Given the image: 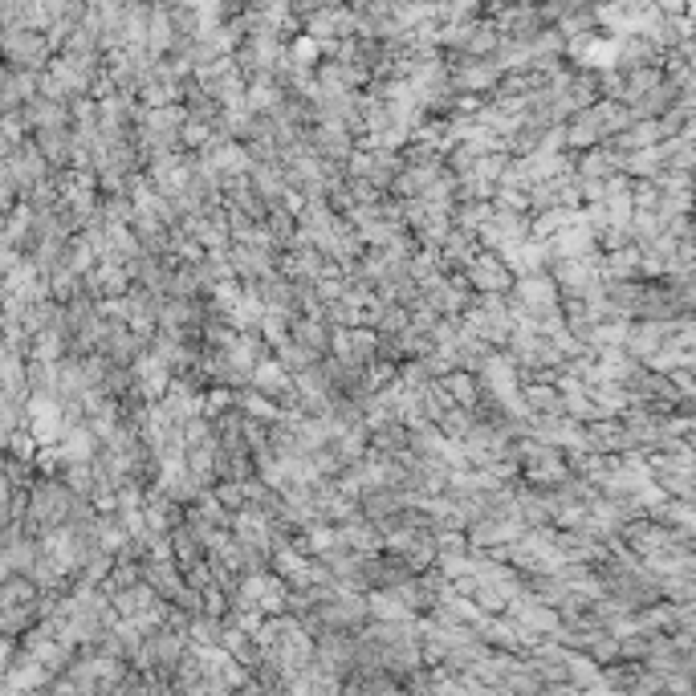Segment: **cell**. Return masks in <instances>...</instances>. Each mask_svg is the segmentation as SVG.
<instances>
[{"instance_id": "obj_7", "label": "cell", "mask_w": 696, "mask_h": 696, "mask_svg": "<svg viewBox=\"0 0 696 696\" xmlns=\"http://www.w3.org/2000/svg\"><path fill=\"white\" fill-rule=\"evenodd\" d=\"M229 404H232L229 391H212V395H208V412H224Z\"/></svg>"}, {"instance_id": "obj_4", "label": "cell", "mask_w": 696, "mask_h": 696, "mask_svg": "<svg viewBox=\"0 0 696 696\" xmlns=\"http://www.w3.org/2000/svg\"><path fill=\"white\" fill-rule=\"evenodd\" d=\"M444 387H448L452 395H460V404H465V407H473V404H476L473 383H468V375H460V371H456V375H448V379H444Z\"/></svg>"}, {"instance_id": "obj_3", "label": "cell", "mask_w": 696, "mask_h": 696, "mask_svg": "<svg viewBox=\"0 0 696 696\" xmlns=\"http://www.w3.org/2000/svg\"><path fill=\"white\" fill-rule=\"evenodd\" d=\"M371 611H375L379 619H404L407 607L395 603V595H375V599H371Z\"/></svg>"}, {"instance_id": "obj_2", "label": "cell", "mask_w": 696, "mask_h": 696, "mask_svg": "<svg viewBox=\"0 0 696 696\" xmlns=\"http://www.w3.org/2000/svg\"><path fill=\"white\" fill-rule=\"evenodd\" d=\"M257 375H253V383L261 391H281V387H290V375H285V367L281 363H257Z\"/></svg>"}, {"instance_id": "obj_5", "label": "cell", "mask_w": 696, "mask_h": 696, "mask_svg": "<svg viewBox=\"0 0 696 696\" xmlns=\"http://www.w3.org/2000/svg\"><path fill=\"white\" fill-rule=\"evenodd\" d=\"M245 412H249V415H265V420H273L277 407L269 404V399H261V395H245Z\"/></svg>"}, {"instance_id": "obj_1", "label": "cell", "mask_w": 696, "mask_h": 696, "mask_svg": "<svg viewBox=\"0 0 696 696\" xmlns=\"http://www.w3.org/2000/svg\"><path fill=\"white\" fill-rule=\"evenodd\" d=\"M468 281H473L476 290H493V293H501V290H509V265L501 261V253H493V257H476L473 265H468Z\"/></svg>"}, {"instance_id": "obj_6", "label": "cell", "mask_w": 696, "mask_h": 696, "mask_svg": "<svg viewBox=\"0 0 696 696\" xmlns=\"http://www.w3.org/2000/svg\"><path fill=\"white\" fill-rule=\"evenodd\" d=\"M318 49H322V46H318L314 37H302V41H298V49H293V54H298V62H314V57H318Z\"/></svg>"}]
</instances>
